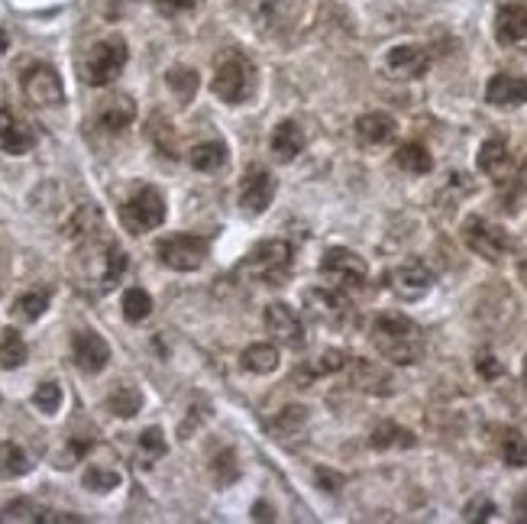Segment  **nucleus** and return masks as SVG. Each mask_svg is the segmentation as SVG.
I'll return each mask as SVG.
<instances>
[{
	"label": "nucleus",
	"mask_w": 527,
	"mask_h": 524,
	"mask_svg": "<svg viewBox=\"0 0 527 524\" xmlns=\"http://www.w3.org/2000/svg\"><path fill=\"white\" fill-rule=\"evenodd\" d=\"M495 39L508 49H521L527 52V7L521 4H508L498 10L495 17Z\"/></svg>",
	"instance_id": "15"
},
{
	"label": "nucleus",
	"mask_w": 527,
	"mask_h": 524,
	"mask_svg": "<svg viewBox=\"0 0 527 524\" xmlns=\"http://www.w3.org/2000/svg\"><path fill=\"white\" fill-rule=\"evenodd\" d=\"M369 447L372 450H388V447H414V434L405 431V427H398L392 421H382L376 431L369 437Z\"/></svg>",
	"instance_id": "27"
},
{
	"label": "nucleus",
	"mask_w": 527,
	"mask_h": 524,
	"mask_svg": "<svg viewBox=\"0 0 527 524\" xmlns=\"http://www.w3.org/2000/svg\"><path fill=\"white\" fill-rule=\"evenodd\" d=\"M127 59H130V52H127V43H123L120 36L101 39V43L91 49L88 62H85V81L94 88L114 85V78L123 72Z\"/></svg>",
	"instance_id": "4"
},
{
	"label": "nucleus",
	"mask_w": 527,
	"mask_h": 524,
	"mask_svg": "<svg viewBox=\"0 0 527 524\" xmlns=\"http://www.w3.org/2000/svg\"><path fill=\"white\" fill-rule=\"evenodd\" d=\"M495 515V505L489 502V499H476V502H469L466 505V512H463V518L466 521H489Z\"/></svg>",
	"instance_id": "43"
},
{
	"label": "nucleus",
	"mask_w": 527,
	"mask_h": 524,
	"mask_svg": "<svg viewBox=\"0 0 527 524\" xmlns=\"http://www.w3.org/2000/svg\"><path fill=\"white\" fill-rule=\"evenodd\" d=\"M33 405L43 411V415H55L62 408V389L55 382H43L33 395Z\"/></svg>",
	"instance_id": "36"
},
{
	"label": "nucleus",
	"mask_w": 527,
	"mask_h": 524,
	"mask_svg": "<svg viewBox=\"0 0 527 524\" xmlns=\"http://www.w3.org/2000/svg\"><path fill=\"white\" fill-rule=\"evenodd\" d=\"M188 162H191L198 172H217V169H224V165H227V146H224V143H217V140H211V143H198V146L191 149Z\"/></svg>",
	"instance_id": "25"
},
{
	"label": "nucleus",
	"mask_w": 527,
	"mask_h": 524,
	"mask_svg": "<svg viewBox=\"0 0 527 524\" xmlns=\"http://www.w3.org/2000/svg\"><path fill=\"white\" fill-rule=\"evenodd\" d=\"M23 94L33 107H59L65 101L62 78L46 62H36L23 72Z\"/></svg>",
	"instance_id": "8"
},
{
	"label": "nucleus",
	"mask_w": 527,
	"mask_h": 524,
	"mask_svg": "<svg viewBox=\"0 0 527 524\" xmlns=\"http://www.w3.org/2000/svg\"><path fill=\"white\" fill-rule=\"evenodd\" d=\"M72 356L81 372L94 376V372H101L110 363V347L101 334H94V330H78L72 337Z\"/></svg>",
	"instance_id": "14"
},
{
	"label": "nucleus",
	"mask_w": 527,
	"mask_h": 524,
	"mask_svg": "<svg viewBox=\"0 0 527 524\" xmlns=\"http://www.w3.org/2000/svg\"><path fill=\"white\" fill-rule=\"evenodd\" d=\"M107 408L114 411L117 418H133L136 411L143 408V395H140V389H133V385H120V389L110 392Z\"/></svg>",
	"instance_id": "30"
},
{
	"label": "nucleus",
	"mask_w": 527,
	"mask_h": 524,
	"mask_svg": "<svg viewBox=\"0 0 527 524\" xmlns=\"http://www.w3.org/2000/svg\"><path fill=\"white\" fill-rule=\"evenodd\" d=\"M26 363V343L13 327L0 330V366L4 369H20Z\"/></svg>",
	"instance_id": "29"
},
{
	"label": "nucleus",
	"mask_w": 527,
	"mask_h": 524,
	"mask_svg": "<svg viewBox=\"0 0 527 524\" xmlns=\"http://www.w3.org/2000/svg\"><path fill=\"white\" fill-rule=\"evenodd\" d=\"M524 382H527V356H524Z\"/></svg>",
	"instance_id": "48"
},
{
	"label": "nucleus",
	"mask_w": 527,
	"mask_h": 524,
	"mask_svg": "<svg viewBox=\"0 0 527 524\" xmlns=\"http://www.w3.org/2000/svg\"><path fill=\"white\" fill-rule=\"evenodd\" d=\"M398 133V123L388 114H363L356 120V136L363 146H385L392 143Z\"/></svg>",
	"instance_id": "20"
},
{
	"label": "nucleus",
	"mask_w": 527,
	"mask_h": 524,
	"mask_svg": "<svg viewBox=\"0 0 527 524\" xmlns=\"http://www.w3.org/2000/svg\"><path fill=\"white\" fill-rule=\"evenodd\" d=\"M43 512H46V508H39V505L23 499V502L7 505L4 512H0V521H43Z\"/></svg>",
	"instance_id": "38"
},
{
	"label": "nucleus",
	"mask_w": 527,
	"mask_h": 524,
	"mask_svg": "<svg viewBox=\"0 0 527 524\" xmlns=\"http://www.w3.org/2000/svg\"><path fill=\"white\" fill-rule=\"evenodd\" d=\"M385 68L395 78H421L431 68V55L421 46H395L385 55Z\"/></svg>",
	"instance_id": "16"
},
{
	"label": "nucleus",
	"mask_w": 527,
	"mask_h": 524,
	"mask_svg": "<svg viewBox=\"0 0 527 524\" xmlns=\"http://www.w3.org/2000/svg\"><path fill=\"white\" fill-rule=\"evenodd\" d=\"M321 275L330 279L337 288H359L366 282V259L356 256L353 250H343V246H334V250H327L321 259Z\"/></svg>",
	"instance_id": "9"
},
{
	"label": "nucleus",
	"mask_w": 527,
	"mask_h": 524,
	"mask_svg": "<svg viewBox=\"0 0 527 524\" xmlns=\"http://www.w3.org/2000/svg\"><path fill=\"white\" fill-rule=\"evenodd\" d=\"M152 314V298L143 288H127V295H123V317H127L130 324H140Z\"/></svg>",
	"instance_id": "31"
},
{
	"label": "nucleus",
	"mask_w": 527,
	"mask_h": 524,
	"mask_svg": "<svg viewBox=\"0 0 527 524\" xmlns=\"http://www.w3.org/2000/svg\"><path fill=\"white\" fill-rule=\"evenodd\" d=\"M346 366V356L340 353V350H327V353H321L317 356V363L311 366V372H317V376H330V372H340Z\"/></svg>",
	"instance_id": "42"
},
{
	"label": "nucleus",
	"mask_w": 527,
	"mask_h": 524,
	"mask_svg": "<svg viewBox=\"0 0 527 524\" xmlns=\"http://www.w3.org/2000/svg\"><path fill=\"white\" fill-rule=\"evenodd\" d=\"M463 240H466V246H469V250H473L476 256L489 259V262H498V259L505 256V250H508L505 230L495 227V224H489V220H482V217H466V224H463Z\"/></svg>",
	"instance_id": "10"
},
{
	"label": "nucleus",
	"mask_w": 527,
	"mask_h": 524,
	"mask_svg": "<svg viewBox=\"0 0 527 524\" xmlns=\"http://www.w3.org/2000/svg\"><path fill=\"white\" fill-rule=\"evenodd\" d=\"M120 220H123V227H127L130 233H149V230H156L162 227V220H165V198L159 195V188H140L136 195L123 204L120 208Z\"/></svg>",
	"instance_id": "5"
},
{
	"label": "nucleus",
	"mask_w": 527,
	"mask_h": 524,
	"mask_svg": "<svg viewBox=\"0 0 527 524\" xmlns=\"http://www.w3.org/2000/svg\"><path fill=\"white\" fill-rule=\"evenodd\" d=\"M243 369L259 372V376L275 372L279 369V347H275V343H253V347H246L243 350Z\"/></svg>",
	"instance_id": "24"
},
{
	"label": "nucleus",
	"mask_w": 527,
	"mask_h": 524,
	"mask_svg": "<svg viewBox=\"0 0 527 524\" xmlns=\"http://www.w3.org/2000/svg\"><path fill=\"white\" fill-rule=\"evenodd\" d=\"M243 269H249L259 279H266L269 285H282L291 272V246L285 240H266L259 243L249 259L243 262Z\"/></svg>",
	"instance_id": "7"
},
{
	"label": "nucleus",
	"mask_w": 527,
	"mask_h": 524,
	"mask_svg": "<svg viewBox=\"0 0 527 524\" xmlns=\"http://www.w3.org/2000/svg\"><path fill=\"white\" fill-rule=\"evenodd\" d=\"M266 330L269 334L285 343V347L291 350H301L304 343H308V337H304V324L295 308H288L285 301H275V305L266 308Z\"/></svg>",
	"instance_id": "12"
},
{
	"label": "nucleus",
	"mask_w": 527,
	"mask_h": 524,
	"mask_svg": "<svg viewBox=\"0 0 527 524\" xmlns=\"http://www.w3.org/2000/svg\"><path fill=\"white\" fill-rule=\"evenodd\" d=\"M388 282H392V292L398 298L414 301V298H424L434 288V272L427 269V262H421V259H405L392 272V279Z\"/></svg>",
	"instance_id": "11"
},
{
	"label": "nucleus",
	"mask_w": 527,
	"mask_h": 524,
	"mask_svg": "<svg viewBox=\"0 0 527 524\" xmlns=\"http://www.w3.org/2000/svg\"><path fill=\"white\" fill-rule=\"evenodd\" d=\"M479 169L485 175H492L495 182H505L511 172V153L502 140H485L479 149Z\"/></svg>",
	"instance_id": "22"
},
{
	"label": "nucleus",
	"mask_w": 527,
	"mask_h": 524,
	"mask_svg": "<svg viewBox=\"0 0 527 524\" xmlns=\"http://www.w3.org/2000/svg\"><path fill=\"white\" fill-rule=\"evenodd\" d=\"M123 272H127V253L120 246H107V256H104V272H101V285L104 288H114Z\"/></svg>",
	"instance_id": "34"
},
{
	"label": "nucleus",
	"mask_w": 527,
	"mask_h": 524,
	"mask_svg": "<svg viewBox=\"0 0 527 524\" xmlns=\"http://www.w3.org/2000/svg\"><path fill=\"white\" fill-rule=\"evenodd\" d=\"M298 7H301V0H269V4H266V17H272V13H275V20H279L282 13L298 10Z\"/></svg>",
	"instance_id": "45"
},
{
	"label": "nucleus",
	"mask_w": 527,
	"mask_h": 524,
	"mask_svg": "<svg viewBox=\"0 0 527 524\" xmlns=\"http://www.w3.org/2000/svg\"><path fill=\"white\" fill-rule=\"evenodd\" d=\"M502 457H505L508 466H515V470L527 466V437L521 431H505V437H502Z\"/></svg>",
	"instance_id": "33"
},
{
	"label": "nucleus",
	"mask_w": 527,
	"mask_h": 524,
	"mask_svg": "<svg viewBox=\"0 0 527 524\" xmlns=\"http://www.w3.org/2000/svg\"><path fill=\"white\" fill-rule=\"evenodd\" d=\"M0 146H4V153L10 156H23L36 146L33 130L7 107H0Z\"/></svg>",
	"instance_id": "17"
},
{
	"label": "nucleus",
	"mask_w": 527,
	"mask_h": 524,
	"mask_svg": "<svg viewBox=\"0 0 527 524\" xmlns=\"http://www.w3.org/2000/svg\"><path fill=\"white\" fill-rule=\"evenodd\" d=\"M165 81H169V88L178 94V101H191L194 91H198V75L191 72V68H172L169 75H165Z\"/></svg>",
	"instance_id": "35"
},
{
	"label": "nucleus",
	"mask_w": 527,
	"mask_h": 524,
	"mask_svg": "<svg viewBox=\"0 0 527 524\" xmlns=\"http://www.w3.org/2000/svg\"><path fill=\"white\" fill-rule=\"evenodd\" d=\"M214 476H217V482H224V486H230V482L240 476L237 457H233L230 450H224V453H220V457L214 460Z\"/></svg>",
	"instance_id": "40"
},
{
	"label": "nucleus",
	"mask_w": 527,
	"mask_h": 524,
	"mask_svg": "<svg viewBox=\"0 0 527 524\" xmlns=\"http://www.w3.org/2000/svg\"><path fill=\"white\" fill-rule=\"evenodd\" d=\"M85 486L91 492H110L120 486V473L117 470H104V466H91L85 473Z\"/></svg>",
	"instance_id": "37"
},
{
	"label": "nucleus",
	"mask_w": 527,
	"mask_h": 524,
	"mask_svg": "<svg viewBox=\"0 0 527 524\" xmlns=\"http://www.w3.org/2000/svg\"><path fill=\"white\" fill-rule=\"evenodd\" d=\"M395 162H398V169H405L411 175H427L434 169V159H431V153H427L421 143H405L395 153Z\"/></svg>",
	"instance_id": "26"
},
{
	"label": "nucleus",
	"mask_w": 527,
	"mask_h": 524,
	"mask_svg": "<svg viewBox=\"0 0 527 524\" xmlns=\"http://www.w3.org/2000/svg\"><path fill=\"white\" fill-rule=\"evenodd\" d=\"M214 94L224 104H243L256 88V68L240 52H227L214 68Z\"/></svg>",
	"instance_id": "2"
},
{
	"label": "nucleus",
	"mask_w": 527,
	"mask_h": 524,
	"mask_svg": "<svg viewBox=\"0 0 527 524\" xmlns=\"http://www.w3.org/2000/svg\"><path fill=\"white\" fill-rule=\"evenodd\" d=\"M272 198H275V178L266 169L246 172L243 185H240V208H243V214H249V217L266 214Z\"/></svg>",
	"instance_id": "13"
},
{
	"label": "nucleus",
	"mask_w": 527,
	"mask_h": 524,
	"mask_svg": "<svg viewBox=\"0 0 527 524\" xmlns=\"http://www.w3.org/2000/svg\"><path fill=\"white\" fill-rule=\"evenodd\" d=\"M304 311H308L321 327H330V330H343V327L356 324L353 305L343 288H308V292H304Z\"/></svg>",
	"instance_id": "3"
},
{
	"label": "nucleus",
	"mask_w": 527,
	"mask_h": 524,
	"mask_svg": "<svg viewBox=\"0 0 527 524\" xmlns=\"http://www.w3.org/2000/svg\"><path fill=\"white\" fill-rule=\"evenodd\" d=\"M156 253L162 259V266H169L175 272H194L204 266L207 253H211V243L204 237H191V233H178V237H165Z\"/></svg>",
	"instance_id": "6"
},
{
	"label": "nucleus",
	"mask_w": 527,
	"mask_h": 524,
	"mask_svg": "<svg viewBox=\"0 0 527 524\" xmlns=\"http://www.w3.org/2000/svg\"><path fill=\"white\" fill-rule=\"evenodd\" d=\"M152 4H156V10L165 13V17H182V13L198 10L204 0H152Z\"/></svg>",
	"instance_id": "41"
},
{
	"label": "nucleus",
	"mask_w": 527,
	"mask_h": 524,
	"mask_svg": "<svg viewBox=\"0 0 527 524\" xmlns=\"http://www.w3.org/2000/svg\"><path fill=\"white\" fill-rule=\"evenodd\" d=\"M49 308V295L46 292H30V295H20L13 301V314L20 317V321H39V317L46 314Z\"/></svg>",
	"instance_id": "32"
},
{
	"label": "nucleus",
	"mask_w": 527,
	"mask_h": 524,
	"mask_svg": "<svg viewBox=\"0 0 527 524\" xmlns=\"http://www.w3.org/2000/svg\"><path fill=\"white\" fill-rule=\"evenodd\" d=\"M479 372H482V376H485V379H495V376H498V372H502V366H498V363H495V356H489V353H482V356H479Z\"/></svg>",
	"instance_id": "46"
},
{
	"label": "nucleus",
	"mask_w": 527,
	"mask_h": 524,
	"mask_svg": "<svg viewBox=\"0 0 527 524\" xmlns=\"http://www.w3.org/2000/svg\"><path fill=\"white\" fill-rule=\"evenodd\" d=\"M372 347H376L379 356H385L388 363L411 366V363H418L424 353V334L411 317L388 311V314H379L376 324H372Z\"/></svg>",
	"instance_id": "1"
},
{
	"label": "nucleus",
	"mask_w": 527,
	"mask_h": 524,
	"mask_svg": "<svg viewBox=\"0 0 527 524\" xmlns=\"http://www.w3.org/2000/svg\"><path fill=\"white\" fill-rule=\"evenodd\" d=\"M272 156L279 159V162H291V159H298L301 156V149H304V133L295 120H285L279 123V127L272 130Z\"/></svg>",
	"instance_id": "21"
},
{
	"label": "nucleus",
	"mask_w": 527,
	"mask_h": 524,
	"mask_svg": "<svg viewBox=\"0 0 527 524\" xmlns=\"http://www.w3.org/2000/svg\"><path fill=\"white\" fill-rule=\"evenodd\" d=\"M521 185L527 188V162H524V169H521Z\"/></svg>",
	"instance_id": "47"
},
{
	"label": "nucleus",
	"mask_w": 527,
	"mask_h": 524,
	"mask_svg": "<svg viewBox=\"0 0 527 524\" xmlns=\"http://www.w3.org/2000/svg\"><path fill=\"white\" fill-rule=\"evenodd\" d=\"M30 457L23 453V447H17L13 440H4L0 444V476L4 479H17V476H26L30 473Z\"/></svg>",
	"instance_id": "28"
},
{
	"label": "nucleus",
	"mask_w": 527,
	"mask_h": 524,
	"mask_svg": "<svg viewBox=\"0 0 527 524\" xmlns=\"http://www.w3.org/2000/svg\"><path fill=\"white\" fill-rule=\"evenodd\" d=\"M140 453L146 460H159L165 453V437H162L159 427H149V431L140 434Z\"/></svg>",
	"instance_id": "39"
},
{
	"label": "nucleus",
	"mask_w": 527,
	"mask_h": 524,
	"mask_svg": "<svg viewBox=\"0 0 527 524\" xmlns=\"http://www.w3.org/2000/svg\"><path fill=\"white\" fill-rule=\"evenodd\" d=\"M485 101L492 107H521L527 104V81L508 72L495 75L489 81V88H485Z\"/></svg>",
	"instance_id": "18"
},
{
	"label": "nucleus",
	"mask_w": 527,
	"mask_h": 524,
	"mask_svg": "<svg viewBox=\"0 0 527 524\" xmlns=\"http://www.w3.org/2000/svg\"><path fill=\"white\" fill-rule=\"evenodd\" d=\"M133 117H136V104L127 98V94H114V98L101 101V107H97V123H101L107 133L127 130Z\"/></svg>",
	"instance_id": "19"
},
{
	"label": "nucleus",
	"mask_w": 527,
	"mask_h": 524,
	"mask_svg": "<svg viewBox=\"0 0 527 524\" xmlns=\"http://www.w3.org/2000/svg\"><path fill=\"white\" fill-rule=\"evenodd\" d=\"M353 382L359 389H366L372 395H388L392 392V379H388V372L369 360H353Z\"/></svg>",
	"instance_id": "23"
},
{
	"label": "nucleus",
	"mask_w": 527,
	"mask_h": 524,
	"mask_svg": "<svg viewBox=\"0 0 527 524\" xmlns=\"http://www.w3.org/2000/svg\"><path fill=\"white\" fill-rule=\"evenodd\" d=\"M304 418H308V408H298V405H291L282 411V418H279V427H285V431H295V427L304 424Z\"/></svg>",
	"instance_id": "44"
}]
</instances>
